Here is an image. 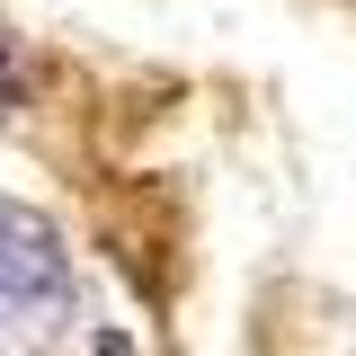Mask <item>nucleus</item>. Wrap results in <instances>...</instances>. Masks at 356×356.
Listing matches in <instances>:
<instances>
[{"mask_svg": "<svg viewBox=\"0 0 356 356\" xmlns=\"http://www.w3.org/2000/svg\"><path fill=\"white\" fill-rule=\"evenodd\" d=\"M0 312H9V276H0Z\"/></svg>", "mask_w": 356, "mask_h": 356, "instance_id": "obj_2", "label": "nucleus"}, {"mask_svg": "<svg viewBox=\"0 0 356 356\" xmlns=\"http://www.w3.org/2000/svg\"><path fill=\"white\" fill-rule=\"evenodd\" d=\"M89 356H134V339H125V330H98V348H89Z\"/></svg>", "mask_w": 356, "mask_h": 356, "instance_id": "obj_1", "label": "nucleus"}]
</instances>
